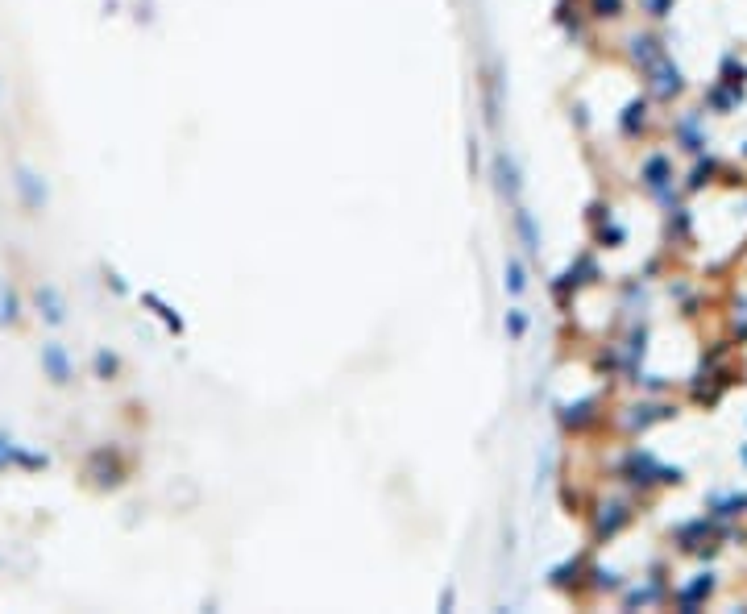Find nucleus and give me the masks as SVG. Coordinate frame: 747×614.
<instances>
[{"mask_svg":"<svg viewBox=\"0 0 747 614\" xmlns=\"http://www.w3.org/2000/svg\"><path fill=\"white\" fill-rule=\"evenodd\" d=\"M503 291H507L511 299H523V295H528V258L507 254V262H503Z\"/></svg>","mask_w":747,"mask_h":614,"instance_id":"f257e3e1","label":"nucleus"},{"mask_svg":"<svg viewBox=\"0 0 747 614\" xmlns=\"http://www.w3.org/2000/svg\"><path fill=\"white\" fill-rule=\"evenodd\" d=\"M515 233H519V245H523V254L528 258H540V229H536V216L515 204Z\"/></svg>","mask_w":747,"mask_h":614,"instance_id":"f03ea898","label":"nucleus"},{"mask_svg":"<svg viewBox=\"0 0 747 614\" xmlns=\"http://www.w3.org/2000/svg\"><path fill=\"white\" fill-rule=\"evenodd\" d=\"M494 171H498V179H503V195H507L511 204H519L523 183H519V166H515V158H511L507 150H498V154H494Z\"/></svg>","mask_w":747,"mask_h":614,"instance_id":"7ed1b4c3","label":"nucleus"},{"mask_svg":"<svg viewBox=\"0 0 747 614\" xmlns=\"http://www.w3.org/2000/svg\"><path fill=\"white\" fill-rule=\"evenodd\" d=\"M503 328H507V337H511L515 345H523V337H528V312H523V307H511L507 320H503Z\"/></svg>","mask_w":747,"mask_h":614,"instance_id":"20e7f679","label":"nucleus"},{"mask_svg":"<svg viewBox=\"0 0 747 614\" xmlns=\"http://www.w3.org/2000/svg\"><path fill=\"white\" fill-rule=\"evenodd\" d=\"M42 361H46V366L54 370V382H67V378H71V370H67V361H63V353H59V349H54V345H50V349L42 353Z\"/></svg>","mask_w":747,"mask_h":614,"instance_id":"39448f33","label":"nucleus"}]
</instances>
